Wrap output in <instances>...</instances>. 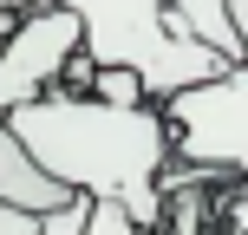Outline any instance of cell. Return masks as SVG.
<instances>
[{
  "instance_id": "6da1fadb",
  "label": "cell",
  "mask_w": 248,
  "mask_h": 235,
  "mask_svg": "<svg viewBox=\"0 0 248 235\" xmlns=\"http://www.w3.org/2000/svg\"><path fill=\"white\" fill-rule=\"evenodd\" d=\"M13 137L33 150L39 170H52L65 189L92 203H118L131 222L157 229L163 216V176L176 163L170 144V118L157 98L137 105H111L98 92H72L52 85L33 105H13L7 111Z\"/></svg>"
},
{
  "instance_id": "7a4b0ae2",
  "label": "cell",
  "mask_w": 248,
  "mask_h": 235,
  "mask_svg": "<svg viewBox=\"0 0 248 235\" xmlns=\"http://www.w3.org/2000/svg\"><path fill=\"white\" fill-rule=\"evenodd\" d=\"M65 7L78 13V39H85L92 65H131L150 98H170L229 65L176 20L170 0H65Z\"/></svg>"
},
{
  "instance_id": "3957f363",
  "label": "cell",
  "mask_w": 248,
  "mask_h": 235,
  "mask_svg": "<svg viewBox=\"0 0 248 235\" xmlns=\"http://www.w3.org/2000/svg\"><path fill=\"white\" fill-rule=\"evenodd\" d=\"M170 118L176 163L222 176V183H248V59H229L216 78L157 98Z\"/></svg>"
},
{
  "instance_id": "277c9868",
  "label": "cell",
  "mask_w": 248,
  "mask_h": 235,
  "mask_svg": "<svg viewBox=\"0 0 248 235\" xmlns=\"http://www.w3.org/2000/svg\"><path fill=\"white\" fill-rule=\"evenodd\" d=\"M85 46L78 39V13L65 0H33L13 13L7 39H0V118L13 105H33L39 92L65 85V65Z\"/></svg>"
},
{
  "instance_id": "5b68a950",
  "label": "cell",
  "mask_w": 248,
  "mask_h": 235,
  "mask_svg": "<svg viewBox=\"0 0 248 235\" xmlns=\"http://www.w3.org/2000/svg\"><path fill=\"white\" fill-rule=\"evenodd\" d=\"M0 196L39 216V209H59V203H65V196H78V189H65L52 170H39L33 150L13 137V124H7V118H0Z\"/></svg>"
},
{
  "instance_id": "8992f818",
  "label": "cell",
  "mask_w": 248,
  "mask_h": 235,
  "mask_svg": "<svg viewBox=\"0 0 248 235\" xmlns=\"http://www.w3.org/2000/svg\"><path fill=\"white\" fill-rule=\"evenodd\" d=\"M170 7H176V20L202 46H216L222 59H242V26H235V7L229 0H170Z\"/></svg>"
},
{
  "instance_id": "52a82bcc",
  "label": "cell",
  "mask_w": 248,
  "mask_h": 235,
  "mask_svg": "<svg viewBox=\"0 0 248 235\" xmlns=\"http://www.w3.org/2000/svg\"><path fill=\"white\" fill-rule=\"evenodd\" d=\"M85 92H98V98H111V105H137V98H150L144 78H137L131 65H92V85H85Z\"/></svg>"
},
{
  "instance_id": "ba28073f",
  "label": "cell",
  "mask_w": 248,
  "mask_h": 235,
  "mask_svg": "<svg viewBox=\"0 0 248 235\" xmlns=\"http://www.w3.org/2000/svg\"><path fill=\"white\" fill-rule=\"evenodd\" d=\"M92 196H65L59 209H39V235H85Z\"/></svg>"
},
{
  "instance_id": "9c48e42d",
  "label": "cell",
  "mask_w": 248,
  "mask_h": 235,
  "mask_svg": "<svg viewBox=\"0 0 248 235\" xmlns=\"http://www.w3.org/2000/svg\"><path fill=\"white\" fill-rule=\"evenodd\" d=\"M85 235H150V229H144V222H131V216L118 209V203H92Z\"/></svg>"
},
{
  "instance_id": "30bf717a",
  "label": "cell",
  "mask_w": 248,
  "mask_h": 235,
  "mask_svg": "<svg viewBox=\"0 0 248 235\" xmlns=\"http://www.w3.org/2000/svg\"><path fill=\"white\" fill-rule=\"evenodd\" d=\"M0 235H39V216H33V209H20V203H7V196H0Z\"/></svg>"
},
{
  "instance_id": "8fae6325",
  "label": "cell",
  "mask_w": 248,
  "mask_h": 235,
  "mask_svg": "<svg viewBox=\"0 0 248 235\" xmlns=\"http://www.w3.org/2000/svg\"><path fill=\"white\" fill-rule=\"evenodd\" d=\"M222 235H248V183L235 189V203L222 209Z\"/></svg>"
},
{
  "instance_id": "7c38bea8",
  "label": "cell",
  "mask_w": 248,
  "mask_h": 235,
  "mask_svg": "<svg viewBox=\"0 0 248 235\" xmlns=\"http://www.w3.org/2000/svg\"><path fill=\"white\" fill-rule=\"evenodd\" d=\"M235 7V26H242V59H248V0H229Z\"/></svg>"
},
{
  "instance_id": "4fadbf2b",
  "label": "cell",
  "mask_w": 248,
  "mask_h": 235,
  "mask_svg": "<svg viewBox=\"0 0 248 235\" xmlns=\"http://www.w3.org/2000/svg\"><path fill=\"white\" fill-rule=\"evenodd\" d=\"M0 7H7V13H20V7H33V0H0Z\"/></svg>"
}]
</instances>
